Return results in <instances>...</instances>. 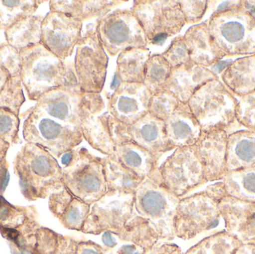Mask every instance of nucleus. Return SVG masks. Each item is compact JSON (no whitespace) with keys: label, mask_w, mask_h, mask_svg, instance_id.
Here are the masks:
<instances>
[{"label":"nucleus","mask_w":255,"mask_h":254,"mask_svg":"<svg viewBox=\"0 0 255 254\" xmlns=\"http://www.w3.org/2000/svg\"><path fill=\"white\" fill-rule=\"evenodd\" d=\"M234 254H255V243L241 245Z\"/></svg>","instance_id":"obj_54"},{"label":"nucleus","mask_w":255,"mask_h":254,"mask_svg":"<svg viewBox=\"0 0 255 254\" xmlns=\"http://www.w3.org/2000/svg\"><path fill=\"white\" fill-rule=\"evenodd\" d=\"M205 191L210 195L220 200V201L222 198L227 195L223 182H218L215 184L208 186Z\"/></svg>","instance_id":"obj_51"},{"label":"nucleus","mask_w":255,"mask_h":254,"mask_svg":"<svg viewBox=\"0 0 255 254\" xmlns=\"http://www.w3.org/2000/svg\"><path fill=\"white\" fill-rule=\"evenodd\" d=\"M19 124V116L5 109L0 108V139L10 146L20 143Z\"/></svg>","instance_id":"obj_40"},{"label":"nucleus","mask_w":255,"mask_h":254,"mask_svg":"<svg viewBox=\"0 0 255 254\" xmlns=\"http://www.w3.org/2000/svg\"><path fill=\"white\" fill-rule=\"evenodd\" d=\"M220 200L206 191L180 198L173 220L175 237L191 240L219 224Z\"/></svg>","instance_id":"obj_12"},{"label":"nucleus","mask_w":255,"mask_h":254,"mask_svg":"<svg viewBox=\"0 0 255 254\" xmlns=\"http://www.w3.org/2000/svg\"><path fill=\"white\" fill-rule=\"evenodd\" d=\"M34 207H20L9 203L0 195V227L7 229H19L28 219L36 216Z\"/></svg>","instance_id":"obj_36"},{"label":"nucleus","mask_w":255,"mask_h":254,"mask_svg":"<svg viewBox=\"0 0 255 254\" xmlns=\"http://www.w3.org/2000/svg\"><path fill=\"white\" fill-rule=\"evenodd\" d=\"M238 103V98L219 78L201 86L187 104L202 131L223 130L229 135L234 128L242 127L237 120Z\"/></svg>","instance_id":"obj_6"},{"label":"nucleus","mask_w":255,"mask_h":254,"mask_svg":"<svg viewBox=\"0 0 255 254\" xmlns=\"http://www.w3.org/2000/svg\"><path fill=\"white\" fill-rule=\"evenodd\" d=\"M76 254H112L110 249L103 247L92 241H79Z\"/></svg>","instance_id":"obj_47"},{"label":"nucleus","mask_w":255,"mask_h":254,"mask_svg":"<svg viewBox=\"0 0 255 254\" xmlns=\"http://www.w3.org/2000/svg\"><path fill=\"white\" fill-rule=\"evenodd\" d=\"M220 80L236 98L255 92V55L238 58L220 72Z\"/></svg>","instance_id":"obj_23"},{"label":"nucleus","mask_w":255,"mask_h":254,"mask_svg":"<svg viewBox=\"0 0 255 254\" xmlns=\"http://www.w3.org/2000/svg\"><path fill=\"white\" fill-rule=\"evenodd\" d=\"M111 156L116 158L142 180L153 178L158 170V158L132 141L117 145Z\"/></svg>","instance_id":"obj_24"},{"label":"nucleus","mask_w":255,"mask_h":254,"mask_svg":"<svg viewBox=\"0 0 255 254\" xmlns=\"http://www.w3.org/2000/svg\"><path fill=\"white\" fill-rule=\"evenodd\" d=\"M13 169L27 201L44 199L64 186L59 163L38 145L25 143L15 157Z\"/></svg>","instance_id":"obj_3"},{"label":"nucleus","mask_w":255,"mask_h":254,"mask_svg":"<svg viewBox=\"0 0 255 254\" xmlns=\"http://www.w3.org/2000/svg\"></svg>","instance_id":"obj_59"},{"label":"nucleus","mask_w":255,"mask_h":254,"mask_svg":"<svg viewBox=\"0 0 255 254\" xmlns=\"http://www.w3.org/2000/svg\"><path fill=\"white\" fill-rule=\"evenodd\" d=\"M180 198L154 179L142 180L134 192L135 211L147 221L160 240H173V220Z\"/></svg>","instance_id":"obj_7"},{"label":"nucleus","mask_w":255,"mask_h":254,"mask_svg":"<svg viewBox=\"0 0 255 254\" xmlns=\"http://www.w3.org/2000/svg\"><path fill=\"white\" fill-rule=\"evenodd\" d=\"M107 191L134 193L142 180L112 156L103 158Z\"/></svg>","instance_id":"obj_30"},{"label":"nucleus","mask_w":255,"mask_h":254,"mask_svg":"<svg viewBox=\"0 0 255 254\" xmlns=\"http://www.w3.org/2000/svg\"><path fill=\"white\" fill-rule=\"evenodd\" d=\"M64 186L76 198L91 204L107 192L103 158L85 148H75L59 158Z\"/></svg>","instance_id":"obj_4"},{"label":"nucleus","mask_w":255,"mask_h":254,"mask_svg":"<svg viewBox=\"0 0 255 254\" xmlns=\"http://www.w3.org/2000/svg\"><path fill=\"white\" fill-rule=\"evenodd\" d=\"M127 138L146 149L160 159L163 155L175 150L166 136L164 121L148 113L130 125H127Z\"/></svg>","instance_id":"obj_20"},{"label":"nucleus","mask_w":255,"mask_h":254,"mask_svg":"<svg viewBox=\"0 0 255 254\" xmlns=\"http://www.w3.org/2000/svg\"><path fill=\"white\" fill-rule=\"evenodd\" d=\"M9 164L7 160L4 159V161L0 162V193L2 195L7 188L8 184L9 176L8 172Z\"/></svg>","instance_id":"obj_50"},{"label":"nucleus","mask_w":255,"mask_h":254,"mask_svg":"<svg viewBox=\"0 0 255 254\" xmlns=\"http://www.w3.org/2000/svg\"><path fill=\"white\" fill-rule=\"evenodd\" d=\"M44 2L40 0H0V30L5 31L20 19L32 16Z\"/></svg>","instance_id":"obj_33"},{"label":"nucleus","mask_w":255,"mask_h":254,"mask_svg":"<svg viewBox=\"0 0 255 254\" xmlns=\"http://www.w3.org/2000/svg\"><path fill=\"white\" fill-rule=\"evenodd\" d=\"M172 68L190 61V54L184 40V35H178L172 39L167 49L161 53Z\"/></svg>","instance_id":"obj_41"},{"label":"nucleus","mask_w":255,"mask_h":254,"mask_svg":"<svg viewBox=\"0 0 255 254\" xmlns=\"http://www.w3.org/2000/svg\"><path fill=\"white\" fill-rule=\"evenodd\" d=\"M181 11L184 14L186 24H196L200 22L209 10L207 0L200 1H178Z\"/></svg>","instance_id":"obj_45"},{"label":"nucleus","mask_w":255,"mask_h":254,"mask_svg":"<svg viewBox=\"0 0 255 254\" xmlns=\"http://www.w3.org/2000/svg\"><path fill=\"white\" fill-rule=\"evenodd\" d=\"M109 61L96 25L91 27L82 34L74 60L75 74L82 92L101 93L106 83Z\"/></svg>","instance_id":"obj_13"},{"label":"nucleus","mask_w":255,"mask_h":254,"mask_svg":"<svg viewBox=\"0 0 255 254\" xmlns=\"http://www.w3.org/2000/svg\"><path fill=\"white\" fill-rule=\"evenodd\" d=\"M134 193L107 191L91 205L82 232L99 235L106 231L118 236L134 213Z\"/></svg>","instance_id":"obj_14"},{"label":"nucleus","mask_w":255,"mask_h":254,"mask_svg":"<svg viewBox=\"0 0 255 254\" xmlns=\"http://www.w3.org/2000/svg\"><path fill=\"white\" fill-rule=\"evenodd\" d=\"M153 179L178 198L208 183L193 146L175 149L159 166Z\"/></svg>","instance_id":"obj_9"},{"label":"nucleus","mask_w":255,"mask_h":254,"mask_svg":"<svg viewBox=\"0 0 255 254\" xmlns=\"http://www.w3.org/2000/svg\"><path fill=\"white\" fill-rule=\"evenodd\" d=\"M117 237L121 241L128 242L146 249L152 248L160 240L148 222L139 216L136 211Z\"/></svg>","instance_id":"obj_32"},{"label":"nucleus","mask_w":255,"mask_h":254,"mask_svg":"<svg viewBox=\"0 0 255 254\" xmlns=\"http://www.w3.org/2000/svg\"><path fill=\"white\" fill-rule=\"evenodd\" d=\"M176 97L170 92L161 91L151 96L148 113L163 121H166L179 104Z\"/></svg>","instance_id":"obj_39"},{"label":"nucleus","mask_w":255,"mask_h":254,"mask_svg":"<svg viewBox=\"0 0 255 254\" xmlns=\"http://www.w3.org/2000/svg\"><path fill=\"white\" fill-rule=\"evenodd\" d=\"M116 237L117 236L111 231H106L103 233V237H102L103 244L107 249H114L118 245Z\"/></svg>","instance_id":"obj_53"},{"label":"nucleus","mask_w":255,"mask_h":254,"mask_svg":"<svg viewBox=\"0 0 255 254\" xmlns=\"http://www.w3.org/2000/svg\"><path fill=\"white\" fill-rule=\"evenodd\" d=\"M219 207L229 234L242 244L255 243V203L226 195L220 200Z\"/></svg>","instance_id":"obj_18"},{"label":"nucleus","mask_w":255,"mask_h":254,"mask_svg":"<svg viewBox=\"0 0 255 254\" xmlns=\"http://www.w3.org/2000/svg\"></svg>","instance_id":"obj_58"},{"label":"nucleus","mask_w":255,"mask_h":254,"mask_svg":"<svg viewBox=\"0 0 255 254\" xmlns=\"http://www.w3.org/2000/svg\"><path fill=\"white\" fill-rule=\"evenodd\" d=\"M133 2L132 11L143 28L148 46L163 44L186 25L178 1L139 0Z\"/></svg>","instance_id":"obj_10"},{"label":"nucleus","mask_w":255,"mask_h":254,"mask_svg":"<svg viewBox=\"0 0 255 254\" xmlns=\"http://www.w3.org/2000/svg\"><path fill=\"white\" fill-rule=\"evenodd\" d=\"M145 254H184L179 247L174 244L156 243L152 248L148 249Z\"/></svg>","instance_id":"obj_49"},{"label":"nucleus","mask_w":255,"mask_h":254,"mask_svg":"<svg viewBox=\"0 0 255 254\" xmlns=\"http://www.w3.org/2000/svg\"><path fill=\"white\" fill-rule=\"evenodd\" d=\"M83 22L65 13L49 11L41 25L40 44L60 59L70 58L82 38Z\"/></svg>","instance_id":"obj_15"},{"label":"nucleus","mask_w":255,"mask_h":254,"mask_svg":"<svg viewBox=\"0 0 255 254\" xmlns=\"http://www.w3.org/2000/svg\"><path fill=\"white\" fill-rule=\"evenodd\" d=\"M128 1L120 0H52L49 11L65 13L82 22L100 19Z\"/></svg>","instance_id":"obj_22"},{"label":"nucleus","mask_w":255,"mask_h":254,"mask_svg":"<svg viewBox=\"0 0 255 254\" xmlns=\"http://www.w3.org/2000/svg\"><path fill=\"white\" fill-rule=\"evenodd\" d=\"M44 16L32 15L13 24L4 31L7 44L20 51L39 44L41 39V25Z\"/></svg>","instance_id":"obj_29"},{"label":"nucleus","mask_w":255,"mask_h":254,"mask_svg":"<svg viewBox=\"0 0 255 254\" xmlns=\"http://www.w3.org/2000/svg\"><path fill=\"white\" fill-rule=\"evenodd\" d=\"M74 197L65 186L51 193L49 198V209L52 214L59 219Z\"/></svg>","instance_id":"obj_46"},{"label":"nucleus","mask_w":255,"mask_h":254,"mask_svg":"<svg viewBox=\"0 0 255 254\" xmlns=\"http://www.w3.org/2000/svg\"><path fill=\"white\" fill-rule=\"evenodd\" d=\"M171 71L172 67L161 54L150 55L145 64L143 85L152 95L161 92Z\"/></svg>","instance_id":"obj_35"},{"label":"nucleus","mask_w":255,"mask_h":254,"mask_svg":"<svg viewBox=\"0 0 255 254\" xmlns=\"http://www.w3.org/2000/svg\"><path fill=\"white\" fill-rule=\"evenodd\" d=\"M78 242L70 237L60 235L58 250L55 254H76Z\"/></svg>","instance_id":"obj_48"},{"label":"nucleus","mask_w":255,"mask_h":254,"mask_svg":"<svg viewBox=\"0 0 255 254\" xmlns=\"http://www.w3.org/2000/svg\"><path fill=\"white\" fill-rule=\"evenodd\" d=\"M116 119L107 111L94 114L82 127L84 140L88 144L106 156L113 155L114 129Z\"/></svg>","instance_id":"obj_25"},{"label":"nucleus","mask_w":255,"mask_h":254,"mask_svg":"<svg viewBox=\"0 0 255 254\" xmlns=\"http://www.w3.org/2000/svg\"><path fill=\"white\" fill-rule=\"evenodd\" d=\"M35 107L49 117L74 128L82 127L94 114L106 108L101 93L84 92L79 86H62L42 95Z\"/></svg>","instance_id":"obj_5"},{"label":"nucleus","mask_w":255,"mask_h":254,"mask_svg":"<svg viewBox=\"0 0 255 254\" xmlns=\"http://www.w3.org/2000/svg\"><path fill=\"white\" fill-rule=\"evenodd\" d=\"M10 74L0 64V92H1L2 88L4 87L7 81L10 78Z\"/></svg>","instance_id":"obj_55"},{"label":"nucleus","mask_w":255,"mask_h":254,"mask_svg":"<svg viewBox=\"0 0 255 254\" xmlns=\"http://www.w3.org/2000/svg\"><path fill=\"white\" fill-rule=\"evenodd\" d=\"M0 64L10 76H20L22 60L20 52L7 43L0 44Z\"/></svg>","instance_id":"obj_44"},{"label":"nucleus","mask_w":255,"mask_h":254,"mask_svg":"<svg viewBox=\"0 0 255 254\" xmlns=\"http://www.w3.org/2000/svg\"><path fill=\"white\" fill-rule=\"evenodd\" d=\"M152 94L143 84L121 82L109 98L106 111L127 125L148 113Z\"/></svg>","instance_id":"obj_16"},{"label":"nucleus","mask_w":255,"mask_h":254,"mask_svg":"<svg viewBox=\"0 0 255 254\" xmlns=\"http://www.w3.org/2000/svg\"><path fill=\"white\" fill-rule=\"evenodd\" d=\"M219 78L209 68L190 61L172 68L170 76L163 86V91L170 92L181 102L188 103L201 86Z\"/></svg>","instance_id":"obj_19"},{"label":"nucleus","mask_w":255,"mask_h":254,"mask_svg":"<svg viewBox=\"0 0 255 254\" xmlns=\"http://www.w3.org/2000/svg\"><path fill=\"white\" fill-rule=\"evenodd\" d=\"M206 22L221 59L255 55V1H241L235 7L214 12Z\"/></svg>","instance_id":"obj_1"},{"label":"nucleus","mask_w":255,"mask_h":254,"mask_svg":"<svg viewBox=\"0 0 255 254\" xmlns=\"http://www.w3.org/2000/svg\"><path fill=\"white\" fill-rule=\"evenodd\" d=\"M10 147V146L8 143L0 139V162L6 159V155Z\"/></svg>","instance_id":"obj_56"},{"label":"nucleus","mask_w":255,"mask_h":254,"mask_svg":"<svg viewBox=\"0 0 255 254\" xmlns=\"http://www.w3.org/2000/svg\"><path fill=\"white\" fill-rule=\"evenodd\" d=\"M0 195H1V193H0Z\"/></svg>","instance_id":"obj_57"},{"label":"nucleus","mask_w":255,"mask_h":254,"mask_svg":"<svg viewBox=\"0 0 255 254\" xmlns=\"http://www.w3.org/2000/svg\"><path fill=\"white\" fill-rule=\"evenodd\" d=\"M148 48L127 49L117 59V77L121 82L143 84L145 64L149 58Z\"/></svg>","instance_id":"obj_28"},{"label":"nucleus","mask_w":255,"mask_h":254,"mask_svg":"<svg viewBox=\"0 0 255 254\" xmlns=\"http://www.w3.org/2000/svg\"><path fill=\"white\" fill-rule=\"evenodd\" d=\"M96 29L105 52L112 58L127 49L148 46L143 28L131 9L117 8L97 19Z\"/></svg>","instance_id":"obj_11"},{"label":"nucleus","mask_w":255,"mask_h":254,"mask_svg":"<svg viewBox=\"0 0 255 254\" xmlns=\"http://www.w3.org/2000/svg\"><path fill=\"white\" fill-rule=\"evenodd\" d=\"M165 126L169 143L175 149L194 146L202 132L200 125L188 104L181 101L165 121Z\"/></svg>","instance_id":"obj_21"},{"label":"nucleus","mask_w":255,"mask_h":254,"mask_svg":"<svg viewBox=\"0 0 255 254\" xmlns=\"http://www.w3.org/2000/svg\"><path fill=\"white\" fill-rule=\"evenodd\" d=\"M236 117L245 129L255 131V92L238 98Z\"/></svg>","instance_id":"obj_42"},{"label":"nucleus","mask_w":255,"mask_h":254,"mask_svg":"<svg viewBox=\"0 0 255 254\" xmlns=\"http://www.w3.org/2000/svg\"><path fill=\"white\" fill-rule=\"evenodd\" d=\"M147 250L148 249L130 243L123 246L118 251V254H145Z\"/></svg>","instance_id":"obj_52"},{"label":"nucleus","mask_w":255,"mask_h":254,"mask_svg":"<svg viewBox=\"0 0 255 254\" xmlns=\"http://www.w3.org/2000/svg\"><path fill=\"white\" fill-rule=\"evenodd\" d=\"M242 243L226 231L213 234L184 254H234Z\"/></svg>","instance_id":"obj_34"},{"label":"nucleus","mask_w":255,"mask_h":254,"mask_svg":"<svg viewBox=\"0 0 255 254\" xmlns=\"http://www.w3.org/2000/svg\"><path fill=\"white\" fill-rule=\"evenodd\" d=\"M27 113L22 129L24 140L41 146L56 159L83 142L82 130L49 117L35 106Z\"/></svg>","instance_id":"obj_8"},{"label":"nucleus","mask_w":255,"mask_h":254,"mask_svg":"<svg viewBox=\"0 0 255 254\" xmlns=\"http://www.w3.org/2000/svg\"><path fill=\"white\" fill-rule=\"evenodd\" d=\"M20 76H10L0 92V108H4L19 116L25 101Z\"/></svg>","instance_id":"obj_37"},{"label":"nucleus","mask_w":255,"mask_h":254,"mask_svg":"<svg viewBox=\"0 0 255 254\" xmlns=\"http://www.w3.org/2000/svg\"><path fill=\"white\" fill-rule=\"evenodd\" d=\"M59 234L52 230L40 227L36 234L33 254H55L59 243Z\"/></svg>","instance_id":"obj_43"},{"label":"nucleus","mask_w":255,"mask_h":254,"mask_svg":"<svg viewBox=\"0 0 255 254\" xmlns=\"http://www.w3.org/2000/svg\"><path fill=\"white\" fill-rule=\"evenodd\" d=\"M90 210V204L74 197L58 220L67 229L82 231Z\"/></svg>","instance_id":"obj_38"},{"label":"nucleus","mask_w":255,"mask_h":254,"mask_svg":"<svg viewBox=\"0 0 255 254\" xmlns=\"http://www.w3.org/2000/svg\"><path fill=\"white\" fill-rule=\"evenodd\" d=\"M229 134L223 130L202 131L193 146L203 168L207 182L223 180L228 171L227 146Z\"/></svg>","instance_id":"obj_17"},{"label":"nucleus","mask_w":255,"mask_h":254,"mask_svg":"<svg viewBox=\"0 0 255 254\" xmlns=\"http://www.w3.org/2000/svg\"><path fill=\"white\" fill-rule=\"evenodd\" d=\"M255 165V131L244 129L229 134L227 146L228 171Z\"/></svg>","instance_id":"obj_27"},{"label":"nucleus","mask_w":255,"mask_h":254,"mask_svg":"<svg viewBox=\"0 0 255 254\" xmlns=\"http://www.w3.org/2000/svg\"><path fill=\"white\" fill-rule=\"evenodd\" d=\"M19 52L21 80L31 101H37L42 95L57 88L79 86L74 64L60 59L40 43Z\"/></svg>","instance_id":"obj_2"},{"label":"nucleus","mask_w":255,"mask_h":254,"mask_svg":"<svg viewBox=\"0 0 255 254\" xmlns=\"http://www.w3.org/2000/svg\"><path fill=\"white\" fill-rule=\"evenodd\" d=\"M184 38L192 62L209 68L222 60L213 45L207 22L190 27Z\"/></svg>","instance_id":"obj_26"},{"label":"nucleus","mask_w":255,"mask_h":254,"mask_svg":"<svg viewBox=\"0 0 255 254\" xmlns=\"http://www.w3.org/2000/svg\"><path fill=\"white\" fill-rule=\"evenodd\" d=\"M229 196L255 203V165L229 171L223 178Z\"/></svg>","instance_id":"obj_31"}]
</instances>
